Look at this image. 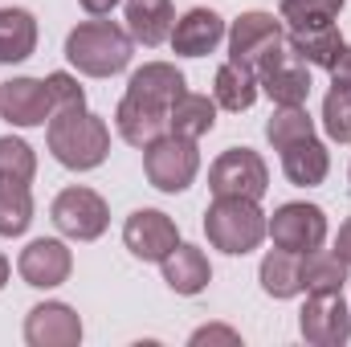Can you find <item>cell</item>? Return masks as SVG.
Returning a JSON list of instances; mask_svg holds the SVG:
<instances>
[{"mask_svg": "<svg viewBox=\"0 0 351 347\" xmlns=\"http://www.w3.org/2000/svg\"><path fill=\"white\" fill-rule=\"evenodd\" d=\"M45 143H49V152L62 168L90 172L110 156V127H106V119L90 115L86 106L82 110H62V115H49Z\"/></svg>", "mask_w": 351, "mask_h": 347, "instance_id": "obj_1", "label": "cell"}, {"mask_svg": "<svg viewBox=\"0 0 351 347\" xmlns=\"http://www.w3.org/2000/svg\"><path fill=\"white\" fill-rule=\"evenodd\" d=\"M131 53H135V37L127 29H119L114 21H82L66 37V58L86 78H110V74L127 70Z\"/></svg>", "mask_w": 351, "mask_h": 347, "instance_id": "obj_2", "label": "cell"}, {"mask_svg": "<svg viewBox=\"0 0 351 347\" xmlns=\"http://www.w3.org/2000/svg\"><path fill=\"white\" fill-rule=\"evenodd\" d=\"M265 213L258 200L245 196H213L208 213H204V233L208 246L229 254V258H245L265 241Z\"/></svg>", "mask_w": 351, "mask_h": 347, "instance_id": "obj_3", "label": "cell"}, {"mask_svg": "<svg viewBox=\"0 0 351 347\" xmlns=\"http://www.w3.org/2000/svg\"><path fill=\"white\" fill-rule=\"evenodd\" d=\"M143 172H147V184L160 188V192H184L196 172H200V152H196V139H184V135H164L156 139L152 147H143Z\"/></svg>", "mask_w": 351, "mask_h": 347, "instance_id": "obj_4", "label": "cell"}, {"mask_svg": "<svg viewBox=\"0 0 351 347\" xmlns=\"http://www.w3.org/2000/svg\"><path fill=\"white\" fill-rule=\"evenodd\" d=\"M49 217H53L58 233L70 237V241H98V237L106 233V225H110L106 200H102L94 188H82V184L62 188V192L53 196Z\"/></svg>", "mask_w": 351, "mask_h": 347, "instance_id": "obj_5", "label": "cell"}, {"mask_svg": "<svg viewBox=\"0 0 351 347\" xmlns=\"http://www.w3.org/2000/svg\"><path fill=\"white\" fill-rule=\"evenodd\" d=\"M269 188V168L254 147H229L208 168V192L213 196H245L262 200Z\"/></svg>", "mask_w": 351, "mask_h": 347, "instance_id": "obj_6", "label": "cell"}, {"mask_svg": "<svg viewBox=\"0 0 351 347\" xmlns=\"http://www.w3.org/2000/svg\"><path fill=\"white\" fill-rule=\"evenodd\" d=\"M254 70H258V86L269 94L274 106H306V98H311V66L286 41L278 49H269Z\"/></svg>", "mask_w": 351, "mask_h": 347, "instance_id": "obj_7", "label": "cell"}, {"mask_svg": "<svg viewBox=\"0 0 351 347\" xmlns=\"http://www.w3.org/2000/svg\"><path fill=\"white\" fill-rule=\"evenodd\" d=\"M265 237H274V246H282V250L311 254L327 241V213L319 204H306V200L278 204L269 225H265Z\"/></svg>", "mask_w": 351, "mask_h": 347, "instance_id": "obj_8", "label": "cell"}, {"mask_svg": "<svg viewBox=\"0 0 351 347\" xmlns=\"http://www.w3.org/2000/svg\"><path fill=\"white\" fill-rule=\"evenodd\" d=\"M298 331L302 339L315 347H339L351 339V311L343 302V290H323V294H306V307L298 315Z\"/></svg>", "mask_w": 351, "mask_h": 347, "instance_id": "obj_9", "label": "cell"}, {"mask_svg": "<svg viewBox=\"0 0 351 347\" xmlns=\"http://www.w3.org/2000/svg\"><path fill=\"white\" fill-rule=\"evenodd\" d=\"M123 246L139 261H164L180 246V229L160 208H135L123 225Z\"/></svg>", "mask_w": 351, "mask_h": 347, "instance_id": "obj_10", "label": "cell"}, {"mask_svg": "<svg viewBox=\"0 0 351 347\" xmlns=\"http://www.w3.org/2000/svg\"><path fill=\"white\" fill-rule=\"evenodd\" d=\"M286 41V25L274 12H241L229 29V58L258 66L269 49H278Z\"/></svg>", "mask_w": 351, "mask_h": 347, "instance_id": "obj_11", "label": "cell"}, {"mask_svg": "<svg viewBox=\"0 0 351 347\" xmlns=\"http://www.w3.org/2000/svg\"><path fill=\"white\" fill-rule=\"evenodd\" d=\"M70 270H74V254H70V246L58 241V237H37V241H29V246L21 250V258H16V274L25 278V286H37V290L62 286V282L70 278Z\"/></svg>", "mask_w": 351, "mask_h": 347, "instance_id": "obj_12", "label": "cell"}, {"mask_svg": "<svg viewBox=\"0 0 351 347\" xmlns=\"http://www.w3.org/2000/svg\"><path fill=\"white\" fill-rule=\"evenodd\" d=\"M25 344L29 347H78L82 319L66 302H41L25 315Z\"/></svg>", "mask_w": 351, "mask_h": 347, "instance_id": "obj_13", "label": "cell"}, {"mask_svg": "<svg viewBox=\"0 0 351 347\" xmlns=\"http://www.w3.org/2000/svg\"><path fill=\"white\" fill-rule=\"evenodd\" d=\"M53 115L49 90L37 78H12L0 86V119L12 127H45Z\"/></svg>", "mask_w": 351, "mask_h": 347, "instance_id": "obj_14", "label": "cell"}, {"mask_svg": "<svg viewBox=\"0 0 351 347\" xmlns=\"http://www.w3.org/2000/svg\"><path fill=\"white\" fill-rule=\"evenodd\" d=\"M114 127H119L123 143L152 147L156 139L168 135V106H156V102H143L135 94H123V102L114 110Z\"/></svg>", "mask_w": 351, "mask_h": 347, "instance_id": "obj_15", "label": "cell"}, {"mask_svg": "<svg viewBox=\"0 0 351 347\" xmlns=\"http://www.w3.org/2000/svg\"><path fill=\"white\" fill-rule=\"evenodd\" d=\"M172 49L180 58H204L225 41V21L213 8H188L172 25Z\"/></svg>", "mask_w": 351, "mask_h": 347, "instance_id": "obj_16", "label": "cell"}, {"mask_svg": "<svg viewBox=\"0 0 351 347\" xmlns=\"http://www.w3.org/2000/svg\"><path fill=\"white\" fill-rule=\"evenodd\" d=\"M172 25H176V8L172 0H127V33L156 49L172 37Z\"/></svg>", "mask_w": 351, "mask_h": 347, "instance_id": "obj_17", "label": "cell"}, {"mask_svg": "<svg viewBox=\"0 0 351 347\" xmlns=\"http://www.w3.org/2000/svg\"><path fill=\"white\" fill-rule=\"evenodd\" d=\"M160 265H164V282L172 286L176 294H184V298L200 294V290L213 282V265H208V258H204V250L184 246V241H180Z\"/></svg>", "mask_w": 351, "mask_h": 347, "instance_id": "obj_18", "label": "cell"}, {"mask_svg": "<svg viewBox=\"0 0 351 347\" xmlns=\"http://www.w3.org/2000/svg\"><path fill=\"white\" fill-rule=\"evenodd\" d=\"M282 172L294 188H319L327 172H331V156L327 147L311 135V139H298L290 147H282Z\"/></svg>", "mask_w": 351, "mask_h": 347, "instance_id": "obj_19", "label": "cell"}, {"mask_svg": "<svg viewBox=\"0 0 351 347\" xmlns=\"http://www.w3.org/2000/svg\"><path fill=\"white\" fill-rule=\"evenodd\" d=\"M184 90H188V82H184V74L176 70L172 62H147L127 82V94H135L143 102H156V106H168V110H172V102Z\"/></svg>", "mask_w": 351, "mask_h": 347, "instance_id": "obj_20", "label": "cell"}, {"mask_svg": "<svg viewBox=\"0 0 351 347\" xmlns=\"http://www.w3.org/2000/svg\"><path fill=\"white\" fill-rule=\"evenodd\" d=\"M258 70L254 66H245V62H225L221 70H217V82H213V98H217V106H225V110H233V115H241V110H250L254 102H258Z\"/></svg>", "mask_w": 351, "mask_h": 347, "instance_id": "obj_21", "label": "cell"}, {"mask_svg": "<svg viewBox=\"0 0 351 347\" xmlns=\"http://www.w3.org/2000/svg\"><path fill=\"white\" fill-rule=\"evenodd\" d=\"M286 45L306 62V66H319V70H331L335 62H339V53H343V33L335 29V21L331 25H319V29H290V37H286Z\"/></svg>", "mask_w": 351, "mask_h": 347, "instance_id": "obj_22", "label": "cell"}, {"mask_svg": "<svg viewBox=\"0 0 351 347\" xmlns=\"http://www.w3.org/2000/svg\"><path fill=\"white\" fill-rule=\"evenodd\" d=\"M258 278H262V290L269 298H298L302 294V254L274 246L262 258Z\"/></svg>", "mask_w": 351, "mask_h": 347, "instance_id": "obj_23", "label": "cell"}, {"mask_svg": "<svg viewBox=\"0 0 351 347\" xmlns=\"http://www.w3.org/2000/svg\"><path fill=\"white\" fill-rule=\"evenodd\" d=\"M213 127H217V98H208V94L184 90L172 102V110H168V131H172V135L200 139V135H208Z\"/></svg>", "mask_w": 351, "mask_h": 347, "instance_id": "obj_24", "label": "cell"}, {"mask_svg": "<svg viewBox=\"0 0 351 347\" xmlns=\"http://www.w3.org/2000/svg\"><path fill=\"white\" fill-rule=\"evenodd\" d=\"M37 49V21L29 8H0V66L25 62Z\"/></svg>", "mask_w": 351, "mask_h": 347, "instance_id": "obj_25", "label": "cell"}, {"mask_svg": "<svg viewBox=\"0 0 351 347\" xmlns=\"http://www.w3.org/2000/svg\"><path fill=\"white\" fill-rule=\"evenodd\" d=\"M348 282V261L335 250H311L302 254V290L306 294H323V290H343Z\"/></svg>", "mask_w": 351, "mask_h": 347, "instance_id": "obj_26", "label": "cell"}, {"mask_svg": "<svg viewBox=\"0 0 351 347\" xmlns=\"http://www.w3.org/2000/svg\"><path fill=\"white\" fill-rule=\"evenodd\" d=\"M33 225V192L29 184L0 180V237H21Z\"/></svg>", "mask_w": 351, "mask_h": 347, "instance_id": "obj_27", "label": "cell"}, {"mask_svg": "<svg viewBox=\"0 0 351 347\" xmlns=\"http://www.w3.org/2000/svg\"><path fill=\"white\" fill-rule=\"evenodd\" d=\"M315 135V119L306 115V106H274L269 123H265V139L282 152L298 139H311Z\"/></svg>", "mask_w": 351, "mask_h": 347, "instance_id": "obj_28", "label": "cell"}, {"mask_svg": "<svg viewBox=\"0 0 351 347\" xmlns=\"http://www.w3.org/2000/svg\"><path fill=\"white\" fill-rule=\"evenodd\" d=\"M343 12V0H282L278 16L286 29H319Z\"/></svg>", "mask_w": 351, "mask_h": 347, "instance_id": "obj_29", "label": "cell"}, {"mask_svg": "<svg viewBox=\"0 0 351 347\" xmlns=\"http://www.w3.org/2000/svg\"><path fill=\"white\" fill-rule=\"evenodd\" d=\"M37 176V152L25 139L0 135V180H16V184H33Z\"/></svg>", "mask_w": 351, "mask_h": 347, "instance_id": "obj_30", "label": "cell"}, {"mask_svg": "<svg viewBox=\"0 0 351 347\" xmlns=\"http://www.w3.org/2000/svg\"><path fill=\"white\" fill-rule=\"evenodd\" d=\"M323 131L335 143H351V86H331L323 98Z\"/></svg>", "mask_w": 351, "mask_h": 347, "instance_id": "obj_31", "label": "cell"}, {"mask_svg": "<svg viewBox=\"0 0 351 347\" xmlns=\"http://www.w3.org/2000/svg\"><path fill=\"white\" fill-rule=\"evenodd\" d=\"M45 90H49L53 115H62V110H82V106H86V94H82V86H78V78H70L66 70L49 74V78H45Z\"/></svg>", "mask_w": 351, "mask_h": 347, "instance_id": "obj_32", "label": "cell"}, {"mask_svg": "<svg viewBox=\"0 0 351 347\" xmlns=\"http://www.w3.org/2000/svg\"><path fill=\"white\" fill-rule=\"evenodd\" d=\"M188 344H192V347H200V344H229V347H237V344H241V335H237L233 327H217V323H213V327H196Z\"/></svg>", "mask_w": 351, "mask_h": 347, "instance_id": "obj_33", "label": "cell"}, {"mask_svg": "<svg viewBox=\"0 0 351 347\" xmlns=\"http://www.w3.org/2000/svg\"><path fill=\"white\" fill-rule=\"evenodd\" d=\"M331 78H335V86H351V45H343L339 62L331 66Z\"/></svg>", "mask_w": 351, "mask_h": 347, "instance_id": "obj_34", "label": "cell"}, {"mask_svg": "<svg viewBox=\"0 0 351 347\" xmlns=\"http://www.w3.org/2000/svg\"><path fill=\"white\" fill-rule=\"evenodd\" d=\"M335 254H339V258L351 265V217L339 225V233H335Z\"/></svg>", "mask_w": 351, "mask_h": 347, "instance_id": "obj_35", "label": "cell"}, {"mask_svg": "<svg viewBox=\"0 0 351 347\" xmlns=\"http://www.w3.org/2000/svg\"><path fill=\"white\" fill-rule=\"evenodd\" d=\"M78 4L86 8L90 16H106V12H110L114 4H123V0H78Z\"/></svg>", "mask_w": 351, "mask_h": 347, "instance_id": "obj_36", "label": "cell"}, {"mask_svg": "<svg viewBox=\"0 0 351 347\" xmlns=\"http://www.w3.org/2000/svg\"><path fill=\"white\" fill-rule=\"evenodd\" d=\"M8 274H12V265H8L4 254H0V290H4V282H8Z\"/></svg>", "mask_w": 351, "mask_h": 347, "instance_id": "obj_37", "label": "cell"}, {"mask_svg": "<svg viewBox=\"0 0 351 347\" xmlns=\"http://www.w3.org/2000/svg\"><path fill=\"white\" fill-rule=\"evenodd\" d=\"M348 176H351V172H348Z\"/></svg>", "mask_w": 351, "mask_h": 347, "instance_id": "obj_38", "label": "cell"}]
</instances>
